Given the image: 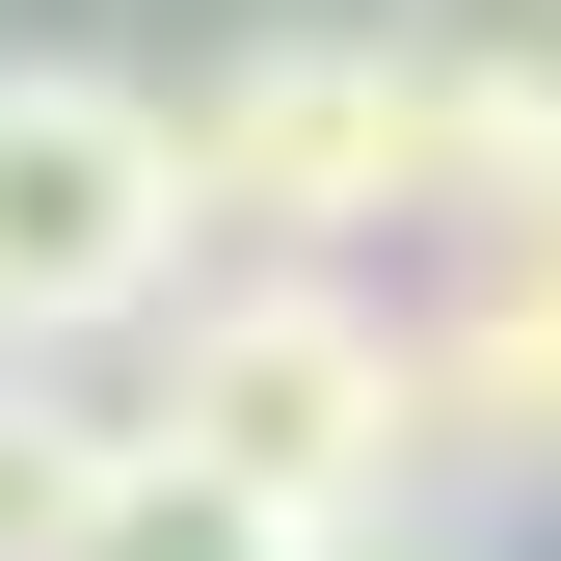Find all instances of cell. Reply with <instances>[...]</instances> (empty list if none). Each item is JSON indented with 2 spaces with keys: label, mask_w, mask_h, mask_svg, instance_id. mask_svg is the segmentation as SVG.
<instances>
[{
  "label": "cell",
  "mask_w": 561,
  "mask_h": 561,
  "mask_svg": "<svg viewBox=\"0 0 561 561\" xmlns=\"http://www.w3.org/2000/svg\"><path fill=\"white\" fill-rule=\"evenodd\" d=\"M107 401H134V455L241 481V508H295V535L401 508V295L375 267H187Z\"/></svg>",
  "instance_id": "cell-1"
},
{
  "label": "cell",
  "mask_w": 561,
  "mask_h": 561,
  "mask_svg": "<svg viewBox=\"0 0 561 561\" xmlns=\"http://www.w3.org/2000/svg\"><path fill=\"white\" fill-rule=\"evenodd\" d=\"M161 134H187V241H215V267H375L401 215H455L428 107H401V27H347V0L187 54Z\"/></svg>",
  "instance_id": "cell-2"
},
{
  "label": "cell",
  "mask_w": 561,
  "mask_h": 561,
  "mask_svg": "<svg viewBox=\"0 0 561 561\" xmlns=\"http://www.w3.org/2000/svg\"><path fill=\"white\" fill-rule=\"evenodd\" d=\"M187 134L134 54H0V375H107L187 295Z\"/></svg>",
  "instance_id": "cell-3"
},
{
  "label": "cell",
  "mask_w": 561,
  "mask_h": 561,
  "mask_svg": "<svg viewBox=\"0 0 561 561\" xmlns=\"http://www.w3.org/2000/svg\"><path fill=\"white\" fill-rule=\"evenodd\" d=\"M401 107H428L455 215L561 187V0H401Z\"/></svg>",
  "instance_id": "cell-4"
},
{
  "label": "cell",
  "mask_w": 561,
  "mask_h": 561,
  "mask_svg": "<svg viewBox=\"0 0 561 561\" xmlns=\"http://www.w3.org/2000/svg\"><path fill=\"white\" fill-rule=\"evenodd\" d=\"M107 455H134L107 375H0V561H81L107 535Z\"/></svg>",
  "instance_id": "cell-5"
},
{
  "label": "cell",
  "mask_w": 561,
  "mask_h": 561,
  "mask_svg": "<svg viewBox=\"0 0 561 561\" xmlns=\"http://www.w3.org/2000/svg\"><path fill=\"white\" fill-rule=\"evenodd\" d=\"M81 561H321L295 508H241V481H187V455H107V535Z\"/></svg>",
  "instance_id": "cell-6"
},
{
  "label": "cell",
  "mask_w": 561,
  "mask_h": 561,
  "mask_svg": "<svg viewBox=\"0 0 561 561\" xmlns=\"http://www.w3.org/2000/svg\"><path fill=\"white\" fill-rule=\"evenodd\" d=\"M455 267H481V295H508L535 347H561V187H508V215H455Z\"/></svg>",
  "instance_id": "cell-7"
},
{
  "label": "cell",
  "mask_w": 561,
  "mask_h": 561,
  "mask_svg": "<svg viewBox=\"0 0 561 561\" xmlns=\"http://www.w3.org/2000/svg\"><path fill=\"white\" fill-rule=\"evenodd\" d=\"M321 561H481V535L455 508H375V535H321Z\"/></svg>",
  "instance_id": "cell-8"
}]
</instances>
